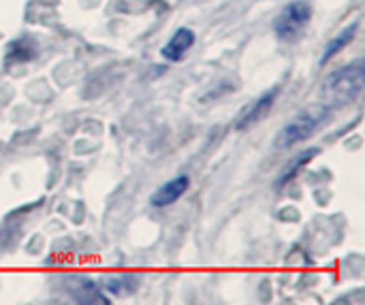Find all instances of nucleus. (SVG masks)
Returning <instances> with one entry per match:
<instances>
[{
  "label": "nucleus",
  "mask_w": 365,
  "mask_h": 305,
  "mask_svg": "<svg viewBox=\"0 0 365 305\" xmlns=\"http://www.w3.org/2000/svg\"><path fill=\"white\" fill-rule=\"evenodd\" d=\"M188 188H190V177H188V175H178V177L165 182V184L152 195L150 203H152L154 207H169V205L178 203V201L186 195Z\"/></svg>",
  "instance_id": "nucleus-4"
},
{
  "label": "nucleus",
  "mask_w": 365,
  "mask_h": 305,
  "mask_svg": "<svg viewBox=\"0 0 365 305\" xmlns=\"http://www.w3.org/2000/svg\"><path fill=\"white\" fill-rule=\"evenodd\" d=\"M105 289L115 295V297H122V295H130L139 289V278L137 276H130V274H122V276H111L105 280Z\"/></svg>",
  "instance_id": "nucleus-9"
},
{
  "label": "nucleus",
  "mask_w": 365,
  "mask_h": 305,
  "mask_svg": "<svg viewBox=\"0 0 365 305\" xmlns=\"http://www.w3.org/2000/svg\"><path fill=\"white\" fill-rule=\"evenodd\" d=\"M276 96H278V90H269V92H265L261 98H257V103L246 111V115L237 122V128H248V126H252L255 122H259L269 109H272V105L276 103Z\"/></svg>",
  "instance_id": "nucleus-6"
},
{
  "label": "nucleus",
  "mask_w": 365,
  "mask_h": 305,
  "mask_svg": "<svg viewBox=\"0 0 365 305\" xmlns=\"http://www.w3.org/2000/svg\"><path fill=\"white\" fill-rule=\"evenodd\" d=\"M71 295L75 301H81V304H107V299H103V293L90 280H81V278L75 280Z\"/></svg>",
  "instance_id": "nucleus-8"
},
{
  "label": "nucleus",
  "mask_w": 365,
  "mask_h": 305,
  "mask_svg": "<svg viewBox=\"0 0 365 305\" xmlns=\"http://www.w3.org/2000/svg\"><path fill=\"white\" fill-rule=\"evenodd\" d=\"M357 30H359V21H353V24H351V26H346L338 36H334V38L327 43V47H325V51H323V56H321V64L325 66L334 56H338L344 47H349V45H351V41L355 38Z\"/></svg>",
  "instance_id": "nucleus-7"
},
{
  "label": "nucleus",
  "mask_w": 365,
  "mask_h": 305,
  "mask_svg": "<svg viewBox=\"0 0 365 305\" xmlns=\"http://www.w3.org/2000/svg\"><path fill=\"white\" fill-rule=\"evenodd\" d=\"M310 19H312V4L306 0H293L278 13L274 21V32L280 41L291 43L304 32Z\"/></svg>",
  "instance_id": "nucleus-3"
},
{
  "label": "nucleus",
  "mask_w": 365,
  "mask_h": 305,
  "mask_svg": "<svg viewBox=\"0 0 365 305\" xmlns=\"http://www.w3.org/2000/svg\"><path fill=\"white\" fill-rule=\"evenodd\" d=\"M327 115H329V107L302 111L299 115H295L293 120H289L282 126V130L274 139V145L280 148V150H287V148H293V145L310 139L319 130V126L327 120Z\"/></svg>",
  "instance_id": "nucleus-2"
},
{
  "label": "nucleus",
  "mask_w": 365,
  "mask_h": 305,
  "mask_svg": "<svg viewBox=\"0 0 365 305\" xmlns=\"http://www.w3.org/2000/svg\"><path fill=\"white\" fill-rule=\"evenodd\" d=\"M195 41H197V36H195V32L190 28H178L171 34V38L165 43V47L160 49V56L167 62H178L192 49Z\"/></svg>",
  "instance_id": "nucleus-5"
},
{
  "label": "nucleus",
  "mask_w": 365,
  "mask_h": 305,
  "mask_svg": "<svg viewBox=\"0 0 365 305\" xmlns=\"http://www.w3.org/2000/svg\"><path fill=\"white\" fill-rule=\"evenodd\" d=\"M365 83V64L364 58L353 60L351 64L338 68L331 77H327L323 86V98L325 105L331 107H344L353 100H357L364 92Z\"/></svg>",
  "instance_id": "nucleus-1"
},
{
  "label": "nucleus",
  "mask_w": 365,
  "mask_h": 305,
  "mask_svg": "<svg viewBox=\"0 0 365 305\" xmlns=\"http://www.w3.org/2000/svg\"><path fill=\"white\" fill-rule=\"evenodd\" d=\"M317 154H319V150H317V148H308V150H304V152H302L297 158H293V162H291V165L284 169V173L278 177V182H276V188H280V186L289 184V182L295 177V173H297V171H302V169H304V167H306V165H308V162H310V160L317 156Z\"/></svg>",
  "instance_id": "nucleus-10"
}]
</instances>
